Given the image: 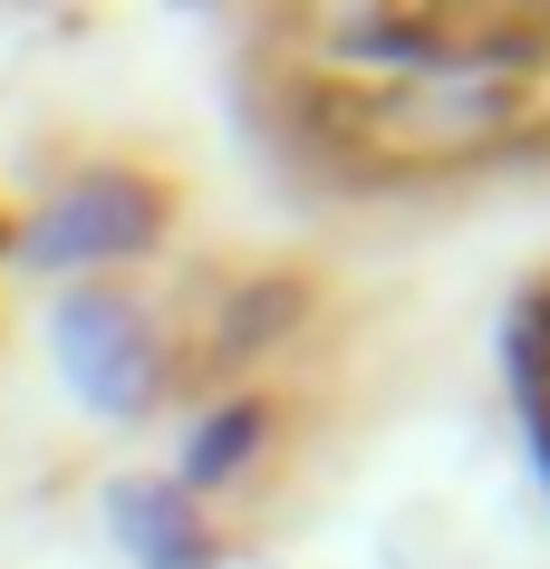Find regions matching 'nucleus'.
<instances>
[{
	"label": "nucleus",
	"instance_id": "obj_1",
	"mask_svg": "<svg viewBox=\"0 0 550 569\" xmlns=\"http://www.w3.org/2000/svg\"><path fill=\"white\" fill-rule=\"evenodd\" d=\"M49 358H59L68 396L88 416H107V425H146L164 406V387H174V338H164V319L136 290H117V280L59 290V309H49Z\"/></svg>",
	"mask_w": 550,
	"mask_h": 569
},
{
	"label": "nucleus",
	"instance_id": "obj_4",
	"mask_svg": "<svg viewBox=\"0 0 550 569\" xmlns=\"http://www.w3.org/2000/svg\"><path fill=\"white\" fill-rule=\"evenodd\" d=\"M280 445V416H271V396H213L203 416L183 425V445H174V492L183 502H222V492H242L261 463H271Z\"/></svg>",
	"mask_w": 550,
	"mask_h": 569
},
{
	"label": "nucleus",
	"instance_id": "obj_2",
	"mask_svg": "<svg viewBox=\"0 0 550 569\" xmlns=\"http://www.w3.org/2000/svg\"><path fill=\"white\" fill-rule=\"evenodd\" d=\"M154 241H164V183L136 174V164H78V174L49 193V203L20 222V270L39 280H107V270L146 261Z\"/></svg>",
	"mask_w": 550,
	"mask_h": 569
},
{
	"label": "nucleus",
	"instance_id": "obj_3",
	"mask_svg": "<svg viewBox=\"0 0 550 569\" xmlns=\"http://www.w3.org/2000/svg\"><path fill=\"white\" fill-rule=\"evenodd\" d=\"M97 511H107V531H117V550H126L136 569H222L213 511L183 502L164 473H107Z\"/></svg>",
	"mask_w": 550,
	"mask_h": 569
}]
</instances>
